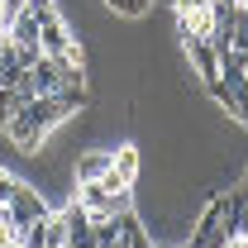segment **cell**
Wrapping results in <instances>:
<instances>
[{
    "mask_svg": "<svg viewBox=\"0 0 248 248\" xmlns=\"http://www.w3.org/2000/svg\"><path fill=\"white\" fill-rule=\"evenodd\" d=\"M10 115H15V91H0V129H5Z\"/></svg>",
    "mask_w": 248,
    "mask_h": 248,
    "instance_id": "9c48e42d",
    "label": "cell"
},
{
    "mask_svg": "<svg viewBox=\"0 0 248 248\" xmlns=\"http://www.w3.org/2000/svg\"><path fill=\"white\" fill-rule=\"evenodd\" d=\"M10 38H15L19 48H43V43H38V38H43V24L33 19L29 10H19V15H15V24H10Z\"/></svg>",
    "mask_w": 248,
    "mask_h": 248,
    "instance_id": "277c9868",
    "label": "cell"
},
{
    "mask_svg": "<svg viewBox=\"0 0 248 248\" xmlns=\"http://www.w3.org/2000/svg\"><path fill=\"white\" fill-rule=\"evenodd\" d=\"M91 239H95V248H120V215L91 219Z\"/></svg>",
    "mask_w": 248,
    "mask_h": 248,
    "instance_id": "5b68a950",
    "label": "cell"
},
{
    "mask_svg": "<svg viewBox=\"0 0 248 248\" xmlns=\"http://www.w3.org/2000/svg\"><path fill=\"white\" fill-rule=\"evenodd\" d=\"M5 219H10V210H5V205H0V224H5Z\"/></svg>",
    "mask_w": 248,
    "mask_h": 248,
    "instance_id": "8fae6325",
    "label": "cell"
},
{
    "mask_svg": "<svg viewBox=\"0 0 248 248\" xmlns=\"http://www.w3.org/2000/svg\"><path fill=\"white\" fill-rule=\"evenodd\" d=\"M43 248H67V215L62 210H53L43 219Z\"/></svg>",
    "mask_w": 248,
    "mask_h": 248,
    "instance_id": "8992f818",
    "label": "cell"
},
{
    "mask_svg": "<svg viewBox=\"0 0 248 248\" xmlns=\"http://www.w3.org/2000/svg\"><path fill=\"white\" fill-rule=\"evenodd\" d=\"M48 215H53V205H48L43 186L19 182L15 201H10V224H15V229H24V224H38V219H48Z\"/></svg>",
    "mask_w": 248,
    "mask_h": 248,
    "instance_id": "6da1fadb",
    "label": "cell"
},
{
    "mask_svg": "<svg viewBox=\"0 0 248 248\" xmlns=\"http://www.w3.org/2000/svg\"><path fill=\"white\" fill-rule=\"evenodd\" d=\"M19 182H24V177H15L10 167H0V205H5V210H10V201H15V191H19Z\"/></svg>",
    "mask_w": 248,
    "mask_h": 248,
    "instance_id": "52a82bcc",
    "label": "cell"
},
{
    "mask_svg": "<svg viewBox=\"0 0 248 248\" xmlns=\"http://www.w3.org/2000/svg\"><path fill=\"white\" fill-rule=\"evenodd\" d=\"M234 53L248 62V10H239V24H234Z\"/></svg>",
    "mask_w": 248,
    "mask_h": 248,
    "instance_id": "ba28073f",
    "label": "cell"
},
{
    "mask_svg": "<svg viewBox=\"0 0 248 248\" xmlns=\"http://www.w3.org/2000/svg\"><path fill=\"white\" fill-rule=\"evenodd\" d=\"M224 248H248V239H244V234H229V239H224Z\"/></svg>",
    "mask_w": 248,
    "mask_h": 248,
    "instance_id": "30bf717a",
    "label": "cell"
},
{
    "mask_svg": "<svg viewBox=\"0 0 248 248\" xmlns=\"http://www.w3.org/2000/svg\"><path fill=\"white\" fill-rule=\"evenodd\" d=\"M38 43H43V53H48V58H67L72 48H81V38L72 33V24H67L62 15L43 19V38H38Z\"/></svg>",
    "mask_w": 248,
    "mask_h": 248,
    "instance_id": "3957f363",
    "label": "cell"
},
{
    "mask_svg": "<svg viewBox=\"0 0 248 248\" xmlns=\"http://www.w3.org/2000/svg\"><path fill=\"white\" fill-rule=\"evenodd\" d=\"M110 162H115V148H81V153L72 157V182H100L105 172H110Z\"/></svg>",
    "mask_w": 248,
    "mask_h": 248,
    "instance_id": "7a4b0ae2",
    "label": "cell"
}]
</instances>
